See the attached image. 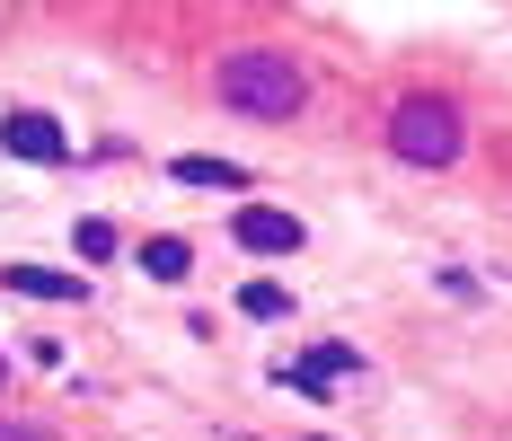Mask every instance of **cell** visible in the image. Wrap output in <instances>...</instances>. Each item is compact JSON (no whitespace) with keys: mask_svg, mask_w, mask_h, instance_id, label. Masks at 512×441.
Wrapping results in <instances>:
<instances>
[{"mask_svg":"<svg viewBox=\"0 0 512 441\" xmlns=\"http://www.w3.org/2000/svg\"><path fill=\"white\" fill-rule=\"evenodd\" d=\"M212 89H221V106H230V115H248V124H292V115L309 106L301 62H292V53H274V45H239V53H221Z\"/></svg>","mask_w":512,"mask_h":441,"instance_id":"6da1fadb","label":"cell"},{"mask_svg":"<svg viewBox=\"0 0 512 441\" xmlns=\"http://www.w3.org/2000/svg\"><path fill=\"white\" fill-rule=\"evenodd\" d=\"M389 150L407 159V168H451L468 150V124L451 98H407L398 115H389Z\"/></svg>","mask_w":512,"mask_h":441,"instance_id":"7a4b0ae2","label":"cell"},{"mask_svg":"<svg viewBox=\"0 0 512 441\" xmlns=\"http://www.w3.org/2000/svg\"><path fill=\"white\" fill-rule=\"evenodd\" d=\"M230 239L248 247V256H292V247H301V221L274 212V203H239V212H230Z\"/></svg>","mask_w":512,"mask_h":441,"instance_id":"3957f363","label":"cell"},{"mask_svg":"<svg viewBox=\"0 0 512 441\" xmlns=\"http://www.w3.org/2000/svg\"><path fill=\"white\" fill-rule=\"evenodd\" d=\"M0 150H9V159H45V168H53L71 142H62V124H53V115L18 106V115H0Z\"/></svg>","mask_w":512,"mask_h":441,"instance_id":"277c9868","label":"cell"},{"mask_svg":"<svg viewBox=\"0 0 512 441\" xmlns=\"http://www.w3.org/2000/svg\"><path fill=\"white\" fill-rule=\"evenodd\" d=\"M345 371H354V353H345V344H318V353H301V362H292V389L327 397L336 380H345Z\"/></svg>","mask_w":512,"mask_h":441,"instance_id":"5b68a950","label":"cell"},{"mask_svg":"<svg viewBox=\"0 0 512 441\" xmlns=\"http://www.w3.org/2000/svg\"><path fill=\"white\" fill-rule=\"evenodd\" d=\"M142 274H151V283H186V274H195V247L186 239H151L142 247Z\"/></svg>","mask_w":512,"mask_h":441,"instance_id":"8992f818","label":"cell"},{"mask_svg":"<svg viewBox=\"0 0 512 441\" xmlns=\"http://www.w3.org/2000/svg\"><path fill=\"white\" fill-rule=\"evenodd\" d=\"M9 292H45V300H80V274H45V265H9Z\"/></svg>","mask_w":512,"mask_h":441,"instance_id":"52a82bcc","label":"cell"},{"mask_svg":"<svg viewBox=\"0 0 512 441\" xmlns=\"http://www.w3.org/2000/svg\"><path fill=\"white\" fill-rule=\"evenodd\" d=\"M177 186H248V168H230V159H177Z\"/></svg>","mask_w":512,"mask_h":441,"instance_id":"ba28073f","label":"cell"},{"mask_svg":"<svg viewBox=\"0 0 512 441\" xmlns=\"http://www.w3.org/2000/svg\"><path fill=\"white\" fill-rule=\"evenodd\" d=\"M239 309H248V318H283L292 292H283V283H239Z\"/></svg>","mask_w":512,"mask_h":441,"instance_id":"9c48e42d","label":"cell"},{"mask_svg":"<svg viewBox=\"0 0 512 441\" xmlns=\"http://www.w3.org/2000/svg\"><path fill=\"white\" fill-rule=\"evenodd\" d=\"M71 247H80L89 265H106V256H115V230H106V221H80V230H71Z\"/></svg>","mask_w":512,"mask_h":441,"instance_id":"30bf717a","label":"cell"},{"mask_svg":"<svg viewBox=\"0 0 512 441\" xmlns=\"http://www.w3.org/2000/svg\"><path fill=\"white\" fill-rule=\"evenodd\" d=\"M0 441H53L45 424H18V415H0Z\"/></svg>","mask_w":512,"mask_h":441,"instance_id":"8fae6325","label":"cell"},{"mask_svg":"<svg viewBox=\"0 0 512 441\" xmlns=\"http://www.w3.org/2000/svg\"><path fill=\"white\" fill-rule=\"evenodd\" d=\"M0 380H9V362H0Z\"/></svg>","mask_w":512,"mask_h":441,"instance_id":"7c38bea8","label":"cell"}]
</instances>
